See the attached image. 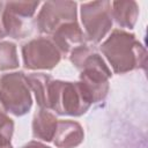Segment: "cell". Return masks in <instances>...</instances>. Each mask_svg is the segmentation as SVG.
Instances as JSON below:
<instances>
[{
    "mask_svg": "<svg viewBox=\"0 0 148 148\" xmlns=\"http://www.w3.org/2000/svg\"><path fill=\"white\" fill-rule=\"evenodd\" d=\"M69 60L80 71V83L84 88L91 104L104 101L109 92L111 69L99 53L86 44L69 52Z\"/></svg>",
    "mask_w": 148,
    "mask_h": 148,
    "instance_id": "6da1fadb",
    "label": "cell"
},
{
    "mask_svg": "<svg viewBox=\"0 0 148 148\" xmlns=\"http://www.w3.org/2000/svg\"><path fill=\"white\" fill-rule=\"evenodd\" d=\"M101 52L117 74L138 68L146 69L147 51L135 35L124 29H114L102 43Z\"/></svg>",
    "mask_w": 148,
    "mask_h": 148,
    "instance_id": "7a4b0ae2",
    "label": "cell"
},
{
    "mask_svg": "<svg viewBox=\"0 0 148 148\" xmlns=\"http://www.w3.org/2000/svg\"><path fill=\"white\" fill-rule=\"evenodd\" d=\"M91 102L80 82L53 80L50 89V109L60 116H82Z\"/></svg>",
    "mask_w": 148,
    "mask_h": 148,
    "instance_id": "3957f363",
    "label": "cell"
},
{
    "mask_svg": "<svg viewBox=\"0 0 148 148\" xmlns=\"http://www.w3.org/2000/svg\"><path fill=\"white\" fill-rule=\"evenodd\" d=\"M27 75L23 72L3 74L0 77V105L16 117L24 116L32 106V97Z\"/></svg>",
    "mask_w": 148,
    "mask_h": 148,
    "instance_id": "277c9868",
    "label": "cell"
},
{
    "mask_svg": "<svg viewBox=\"0 0 148 148\" xmlns=\"http://www.w3.org/2000/svg\"><path fill=\"white\" fill-rule=\"evenodd\" d=\"M81 22L86 40L92 44L99 43L112 28L110 1H90L81 3Z\"/></svg>",
    "mask_w": 148,
    "mask_h": 148,
    "instance_id": "5b68a950",
    "label": "cell"
},
{
    "mask_svg": "<svg viewBox=\"0 0 148 148\" xmlns=\"http://www.w3.org/2000/svg\"><path fill=\"white\" fill-rule=\"evenodd\" d=\"M22 59L27 69L50 71L59 64L61 53L50 37H37L23 44Z\"/></svg>",
    "mask_w": 148,
    "mask_h": 148,
    "instance_id": "8992f818",
    "label": "cell"
},
{
    "mask_svg": "<svg viewBox=\"0 0 148 148\" xmlns=\"http://www.w3.org/2000/svg\"><path fill=\"white\" fill-rule=\"evenodd\" d=\"M38 6L39 1L5 2L2 10V27L6 36L15 39L25 37L30 31V21Z\"/></svg>",
    "mask_w": 148,
    "mask_h": 148,
    "instance_id": "52a82bcc",
    "label": "cell"
},
{
    "mask_svg": "<svg viewBox=\"0 0 148 148\" xmlns=\"http://www.w3.org/2000/svg\"><path fill=\"white\" fill-rule=\"evenodd\" d=\"M76 5L75 1L62 0L44 2L35 20L37 30L45 35H52L65 23L77 21Z\"/></svg>",
    "mask_w": 148,
    "mask_h": 148,
    "instance_id": "ba28073f",
    "label": "cell"
},
{
    "mask_svg": "<svg viewBox=\"0 0 148 148\" xmlns=\"http://www.w3.org/2000/svg\"><path fill=\"white\" fill-rule=\"evenodd\" d=\"M51 36V39L60 51L61 56L69 54L72 50L84 44L86 42L83 30L79 25L77 21L65 23L64 25L59 27Z\"/></svg>",
    "mask_w": 148,
    "mask_h": 148,
    "instance_id": "9c48e42d",
    "label": "cell"
},
{
    "mask_svg": "<svg viewBox=\"0 0 148 148\" xmlns=\"http://www.w3.org/2000/svg\"><path fill=\"white\" fill-rule=\"evenodd\" d=\"M84 138L82 126L74 120H58L53 143L58 148H74L81 145Z\"/></svg>",
    "mask_w": 148,
    "mask_h": 148,
    "instance_id": "30bf717a",
    "label": "cell"
},
{
    "mask_svg": "<svg viewBox=\"0 0 148 148\" xmlns=\"http://www.w3.org/2000/svg\"><path fill=\"white\" fill-rule=\"evenodd\" d=\"M111 16L112 21L120 28L132 29L139 16V6L133 0L127 1H111Z\"/></svg>",
    "mask_w": 148,
    "mask_h": 148,
    "instance_id": "8fae6325",
    "label": "cell"
},
{
    "mask_svg": "<svg viewBox=\"0 0 148 148\" xmlns=\"http://www.w3.org/2000/svg\"><path fill=\"white\" fill-rule=\"evenodd\" d=\"M58 119L52 112L39 109L32 118V135L36 139L50 142L53 140Z\"/></svg>",
    "mask_w": 148,
    "mask_h": 148,
    "instance_id": "7c38bea8",
    "label": "cell"
},
{
    "mask_svg": "<svg viewBox=\"0 0 148 148\" xmlns=\"http://www.w3.org/2000/svg\"><path fill=\"white\" fill-rule=\"evenodd\" d=\"M30 90L34 91L37 105L40 109H50V89L52 76L45 73H31L27 75Z\"/></svg>",
    "mask_w": 148,
    "mask_h": 148,
    "instance_id": "4fadbf2b",
    "label": "cell"
},
{
    "mask_svg": "<svg viewBox=\"0 0 148 148\" xmlns=\"http://www.w3.org/2000/svg\"><path fill=\"white\" fill-rule=\"evenodd\" d=\"M20 66L16 45L12 42H0V71L15 69Z\"/></svg>",
    "mask_w": 148,
    "mask_h": 148,
    "instance_id": "5bb4252c",
    "label": "cell"
},
{
    "mask_svg": "<svg viewBox=\"0 0 148 148\" xmlns=\"http://www.w3.org/2000/svg\"><path fill=\"white\" fill-rule=\"evenodd\" d=\"M13 132H14V121L9 118L7 112L0 105V135H5L12 139Z\"/></svg>",
    "mask_w": 148,
    "mask_h": 148,
    "instance_id": "9a60e30c",
    "label": "cell"
},
{
    "mask_svg": "<svg viewBox=\"0 0 148 148\" xmlns=\"http://www.w3.org/2000/svg\"><path fill=\"white\" fill-rule=\"evenodd\" d=\"M22 148H51V147H49L39 141H30L27 145H24Z\"/></svg>",
    "mask_w": 148,
    "mask_h": 148,
    "instance_id": "2e32d148",
    "label": "cell"
},
{
    "mask_svg": "<svg viewBox=\"0 0 148 148\" xmlns=\"http://www.w3.org/2000/svg\"><path fill=\"white\" fill-rule=\"evenodd\" d=\"M10 138H7L5 135H0V148H13Z\"/></svg>",
    "mask_w": 148,
    "mask_h": 148,
    "instance_id": "e0dca14e",
    "label": "cell"
},
{
    "mask_svg": "<svg viewBox=\"0 0 148 148\" xmlns=\"http://www.w3.org/2000/svg\"><path fill=\"white\" fill-rule=\"evenodd\" d=\"M3 3L2 1H0V38L5 37L6 34L3 31V27H2V10H3Z\"/></svg>",
    "mask_w": 148,
    "mask_h": 148,
    "instance_id": "ac0fdd59",
    "label": "cell"
}]
</instances>
